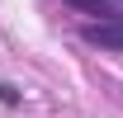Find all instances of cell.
<instances>
[{"instance_id": "obj_1", "label": "cell", "mask_w": 123, "mask_h": 118, "mask_svg": "<svg viewBox=\"0 0 123 118\" xmlns=\"http://www.w3.org/2000/svg\"><path fill=\"white\" fill-rule=\"evenodd\" d=\"M80 38L85 43H95V47H109V52H123V24H85L80 29Z\"/></svg>"}, {"instance_id": "obj_2", "label": "cell", "mask_w": 123, "mask_h": 118, "mask_svg": "<svg viewBox=\"0 0 123 118\" xmlns=\"http://www.w3.org/2000/svg\"><path fill=\"white\" fill-rule=\"evenodd\" d=\"M76 10H85V14H109V0H71Z\"/></svg>"}]
</instances>
